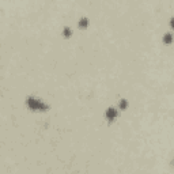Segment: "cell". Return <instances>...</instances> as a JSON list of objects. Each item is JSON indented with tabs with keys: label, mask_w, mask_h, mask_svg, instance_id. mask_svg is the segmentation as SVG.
I'll use <instances>...</instances> for the list:
<instances>
[{
	"label": "cell",
	"mask_w": 174,
	"mask_h": 174,
	"mask_svg": "<svg viewBox=\"0 0 174 174\" xmlns=\"http://www.w3.org/2000/svg\"><path fill=\"white\" fill-rule=\"evenodd\" d=\"M171 42H173V34H171V33H167V34H165V37H163V44H166V45H170Z\"/></svg>",
	"instance_id": "3957f363"
},
{
	"label": "cell",
	"mask_w": 174,
	"mask_h": 174,
	"mask_svg": "<svg viewBox=\"0 0 174 174\" xmlns=\"http://www.w3.org/2000/svg\"><path fill=\"white\" fill-rule=\"evenodd\" d=\"M87 26H88V19L82 18L80 20H79V27H80V29H86Z\"/></svg>",
	"instance_id": "5b68a950"
},
{
	"label": "cell",
	"mask_w": 174,
	"mask_h": 174,
	"mask_svg": "<svg viewBox=\"0 0 174 174\" xmlns=\"http://www.w3.org/2000/svg\"><path fill=\"white\" fill-rule=\"evenodd\" d=\"M26 103H27V107L30 109V110H40V112H46L48 109H49V106L46 105V103H42L41 101H38L37 98H27L26 101Z\"/></svg>",
	"instance_id": "6da1fadb"
},
{
	"label": "cell",
	"mask_w": 174,
	"mask_h": 174,
	"mask_svg": "<svg viewBox=\"0 0 174 174\" xmlns=\"http://www.w3.org/2000/svg\"><path fill=\"white\" fill-rule=\"evenodd\" d=\"M63 36H64L65 38L71 37V36H72V30H71L69 27H64V30H63Z\"/></svg>",
	"instance_id": "8992f818"
},
{
	"label": "cell",
	"mask_w": 174,
	"mask_h": 174,
	"mask_svg": "<svg viewBox=\"0 0 174 174\" xmlns=\"http://www.w3.org/2000/svg\"><path fill=\"white\" fill-rule=\"evenodd\" d=\"M118 107H120V110H127V107H128V101L120 100V102H118Z\"/></svg>",
	"instance_id": "277c9868"
},
{
	"label": "cell",
	"mask_w": 174,
	"mask_h": 174,
	"mask_svg": "<svg viewBox=\"0 0 174 174\" xmlns=\"http://www.w3.org/2000/svg\"><path fill=\"white\" fill-rule=\"evenodd\" d=\"M105 116H106V120H107L109 123H112V121H114V120L117 118V116H118L117 109H114V107H109V109L106 110Z\"/></svg>",
	"instance_id": "7a4b0ae2"
},
{
	"label": "cell",
	"mask_w": 174,
	"mask_h": 174,
	"mask_svg": "<svg viewBox=\"0 0 174 174\" xmlns=\"http://www.w3.org/2000/svg\"><path fill=\"white\" fill-rule=\"evenodd\" d=\"M170 26H171V27L174 29V16H173L171 19H170Z\"/></svg>",
	"instance_id": "52a82bcc"
}]
</instances>
